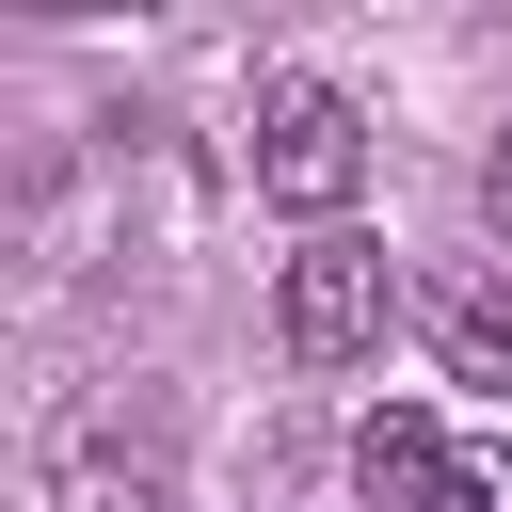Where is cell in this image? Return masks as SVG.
<instances>
[{
  "instance_id": "cell-4",
  "label": "cell",
  "mask_w": 512,
  "mask_h": 512,
  "mask_svg": "<svg viewBox=\"0 0 512 512\" xmlns=\"http://www.w3.org/2000/svg\"><path fill=\"white\" fill-rule=\"evenodd\" d=\"M432 336H448V368H464V384H512V272L432 288Z\"/></svg>"
},
{
  "instance_id": "cell-1",
  "label": "cell",
  "mask_w": 512,
  "mask_h": 512,
  "mask_svg": "<svg viewBox=\"0 0 512 512\" xmlns=\"http://www.w3.org/2000/svg\"><path fill=\"white\" fill-rule=\"evenodd\" d=\"M256 192L272 208H304V240L368 192V96L352 80H320V64H288V80H256Z\"/></svg>"
},
{
  "instance_id": "cell-2",
  "label": "cell",
  "mask_w": 512,
  "mask_h": 512,
  "mask_svg": "<svg viewBox=\"0 0 512 512\" xmlns=\"http://www.w3.org/2000/svg\"><path fill=\"white\" fill-rule=\"evenodd\" d=\"M352 496L368 512H512V432H448V416L384 400L352 432Z\"/></svg>"
},
{
  "instance_id": "cell-3",
  "label": "cell",
  "mask_w": 512,
  "mask_h": 512,
  "mask_svg": "<svg viewBox=\"0 0 512 512\" xmlns=\"http://www.w3.org/2000/svg\"><path fill=\"white\" fill-rule=\"evenodd\" d=\"M384 320H400V272H384V240H352V224H320V240L272 272V336H288L304 368H368Z\"/></svg>"
},
{
  "instance_id": "cell-5",
  "label": "cell",
  "mask_w": 512,
  "mask_h": 512,
  "mask_svg": "<svg viewBox=\"0 0 512 512\" xmlns=\"http://www.w3.org/2000/svg\"><path fill=\"white\" fill-rule=\"evenodd\" d=\"M480 208H496V240H512V128H496V160H480Z\"/></svg>"
}]
</instances>
